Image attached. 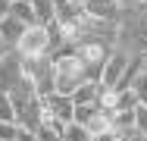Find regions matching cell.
I'll list each match as a JSON object with an SVG mask.
<instances>
[{"label": "cell", "instance_id": "cell-1", "mask_svg": "<svg viewBox=\"0 0 147 141\" xmlns=\"http://www.w3.org/2000/svg\"><path fill=\"white\" fill-rule=\"evenodd\" d=\"M116 50H125L131 56H141L147 50V6L122 9L116 19Z\"/></svg>", "mask_w": 147, "mask_h": 141}, {"label": "cell", "instance_id": "cell-4", "mask_svg": "<svg viewBox=\"0 0 147 141\" xmlns=\"http://www.w3.org/2000/svg\"><path fill=\"white\" fill-rule=\"evenodd\" d=\"M72 97L69 94H57V91H50V94H44L41 97V110H44V122H59V125H66V122H72Z\"/></svg>", "mask_w": 147, "mask_h": 141}, {"label": "cell", "instance_id": "cell-14", "mask_svg": "<svg viewBox=\"0 0 147 141\" xmlns=\"http://www.w3.org/2000/svg\"><path fill=\"white\" fill-rule=\"evenodd\" d=\"M59 138L63 141H91V132L85 129V125H78V122H66Z\"/></svg>", "mask_w": 147, "mask_h": 141}, {"label": "cell", "instance_id": "cell-10", "mask_svg": "<svg viewBox=\"0 0 147 141\" xmlns=\"http://www.w3.org/2000/svg\"><path fill=\"white\" fill-rule=\"evenodd\" d=\"M97 91H100V82L85 79V82L69 94V97H72V104H97Z\"/></svg>", "mask_w": 147, "mask_h": 141}, {"label": "cell", "instance_id": "cell-13", "mask_svg": "<svg viewBox=\"0 0 147 141\" xmlns=\"http://www.w3.org/2000/svg\"><path fill=\"white\" fill-rule=\"evenodd\" d=\"M128 91L138 97V104H147V69H144V66L135 72V79H131V85H128Z\"/></svg>", "mask_w": 147, "mask_h": 141}, {"label": "cell", "instance_id": "cell-15", "mask_svg": "<svg viewBox=\"0 0 147 141\" xmlns=\"http://www.w3.org/2000/svg\"><path fill=\"white\" fill-rule=\"evenodd\" d=\"M116 141H147V132H141L135 122H131V125H119L116 129Z\"/></svg>", "mask_w": 147, "mask_h": 141}, {"label": "cell", "instance_id": "cell-12", "mask_svg": "<svg viewBox=\"0 0 147 141\" xmlns=\"http://www.w3.org/2000/svg\"><path fill=\"white\" fill-rule=\"evenodd\" d=\"M31 13H34V22L38 25H50L53 22V0H28Z\"/></svg>", "mask_w": 147, "mask_h": 141}, {"label": "cell", "instance_id": "cell-23", "mask_svg": "<svg viewBox=\"0 0 147 141\" xmlns=\"http://www.w3.org/2000/svg\"><path fill=\"white\" fill-rule=\"evenodd\" d=\"M6 50H9V47H6V44H3V38H0V56L6 54Z\"/></svg>", "mask_w": 147, "mask_h": 141}, {"label": "cell", "instance_id": "cell-21", "mask_svg": "<svg viewBox=\"0 0 147 141\" xmlns=\"http://www.w3.org/2000/svg\"><path fill=\"white\" fill-rule=\"evenodd\" d=\"M13 141H34V132H28V129H19Z\"/></svg>", "mask_w": 147, "mask_h": 141}, {"label": "cell", "instance_id": "cell-6", "mask_svg": "<svg viewBox=\"0 0 147 141\" xmlns=\"http://www.w3.org/2000/svg\"><path fill=\"white\" fill-rule=\"evenodd\" d=\"M25 79V72H22V60L16 50H6V54L0 56V91H13L16 85Z\"/></svg>", "mask_w": 147, "mask_h": 141}, {"label": "cell", "instance_id": "cell-24", "mask_svg": "<svg viewBox=\"0 0 147 141\" xmlns=\"http://www.w3.org/2000/svg\"><path fill=\"white\" fill-rule=\"evenodd\" d=\"M82 3H85V0H82Z\"/></svg>", "mask_w": 147, "mask_h": 141}, {"label": "cell", "instance_id": "cell-16", "mask_svg": "<svg viewBox=\"0 0 147 141\" xmlns=\"http://www.w3.org/2000/svg\"><path fill=\"white\" fill-rule=\"evenodd\" d=\"M16 132H19V125L13 119H0V141H13Z\"/></svg>", "mask_w": 147, "mask_h": 141}, {"label": "cell", "instance_id": "cell-5", "mask_svg": "<svg viewBox=\"0 0 147 141\" xmlns=\"http://www.w3.org/2000/svg\"><path fill=\"white\" fill-rule=\"evenodd\" d=\"M128 63H131V54H125V50H110V56L103 60V66H100V85H107V88H116V82L125 75V69H128Z\"/></svg>", "mask_w": 147, "mask_h": 141}, {"label": "cell", "instance_id": "cell-2", "mask_svg": "<svg viewBox=\"0 0 147 141\" xmlns=\"http://www.w3.org/2000/svg\"><path fill=\"white\" fill-rule=\"evenodd\" d=\"M50 75H53L57 94H72L85 82V63L72 50H57V54H50Z\"/></svg>", "mask_w": 147, "mask_h": 141}, {"label": "cell", "instance_id": "cell-7", "mask_svg": "<svg viewBox=\"0 0 147 141\" xmlns=\"http://www.w3.org/2000/svg\"><path fill=\"white\" fill-rule=\"evenodd\" d=\"M85 3L82 0H53V22H82Z\"/></svg>", "mask_w": 147, "mask_h": 141}, {"label": "cell", "instance_id": "cell-19", "mask_svg": "<svg viewBox=\"0 0 147 141\" xmlns=\"http://www.w3.org/2000/svg\"><path fill=\"white\" fill-rule=\"evenodd\" d=\"M91 141H116V129H107L100 135H91Z\"/></svg>", "mask_w": 147, "mask_h": 141}, {"label": "cell", "instance_id": "cell-8", "mask_svg": "<svg viewBox=\"0 0 147 141\" xmlns=\"http://www.w3.org/2000/svg\"><path fill=\"white\" fill-rule=\"evenodd\" d=\"M85 13L91 19H110V22H116L122 6H119V0H85Z\"/></svg>", "mask_w": 147, "mask_h": 141}, {"label": "cell", "instance_id": "cell-9", "mask_svg": "<svg viewBox=\"0 0 147 141\" xmlns=\"http://www.w3.org/2000/svg\"><path fill=\"white\" fill-rule=\"evenodd\" d=\"M28 25H22L19 19H13V16H0V38H3V44L13 50L16 47V41L22 38V31H25Z\"/></svg>", "mask_w": 147, "mask_h": 141}, {"label": "cell", "instance_id": "cell-20", "mask_svg": "<svg viewBox=\"0 0 147 141\" xmlns=\"http://www.w3.org/2000/svg\"><path fill=\"white\" fill-rule=\"evenodd\" d=\"M122 9H138V6H147V0H119Z\"/></svg>", "mask_w": 147, "mask_h": 141}, {"label": "cell", "instance_id": "cell-3", "mask_svg": "<svg viewBox=\"0 0 147 141\" xmlns=\"http://www.w3.org/2000/svg\"><path fill=\"white\" fill-rule=\"evenodd\" d=\"M16 54L22 56V60H34V56H50V31L47 25H28L22 31V38L16 41V47H13Z\"/></svg>", "mask_w": 147, "mask_h": 141}, {"label": "cell", "instance_id": "cell-17", "mask_svg": "<svg viewBox=\"0 0 147 141\" xmlns=\"http://www.w3.org/2000/svg\"><path fill=\"white\" fill-rule=\"evenodd\" d=\"M16 113H13V100H9V94L6 91H0V119H13ZM16 122V119H13Z\"/></svg>", "mask_w": 147, "mask_h": 141}, {"label": "cell", "instance_id": "cell-11", "mask_svg": "<svg viewBox=\"0 0 147 141\" xmlns=\"http://www.w3.org/2000/svg\"><path fill=\"white\" fill-rule=\"evenodd\" d=\"M6 16L19 19L22 25H34V13H31V3H28V0H9V9H6Z\"/></svg>", "mask_w": 147, "mask_h": 141}, {"label": "cell", "instance_id": "cell-22", "mask_svg": "<svg viewBox=\"0 0 147 141\" xmlns=\"http://www.w3.org/2000/svg\"><path fill=\"white\" fill-rule=\"evenodd\" d=\"M6 9H9V0H0V16H6Z\"/></svg>", "mask_w": 147, "mask_h": 141}, {"label": "cell", "instance_id": "cell-18", "mask_svg": "<svg viewBox=\"0 0 147 141\" xmlns=\"http://www.w3.org/2000/svg\"><path fill=\"white\" fill-rule=\"evenodd\" d=\"M135 125H138L141 132H147V104H138V107H135Z\"/></svg>", "mask_w": 147, "mask_h": 141}]
</instances>
